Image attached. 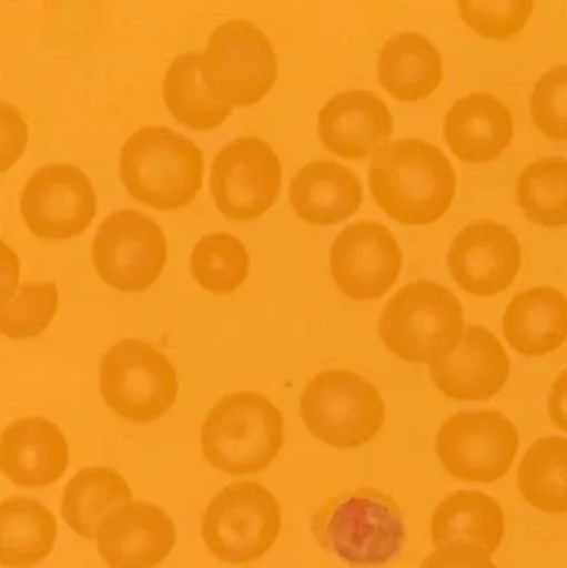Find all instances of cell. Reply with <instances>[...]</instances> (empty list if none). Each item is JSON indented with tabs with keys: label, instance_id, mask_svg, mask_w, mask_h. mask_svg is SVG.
<instances>
[{
	"label": "cell",
	"instance_id": "cell-1",
	"mask_svg": "<svg viewBox=\"0 0 567 568\" xmlns=\"http://www.w3.org/2000/svg\"><path fill=\"white\" fill-rule=\"evenodd\" d=\"M369 190L379 209L402 225H432L456 193V175L438 146L419 139L393 140L373 156Z\"/></svg>",
	"mask_w": 567,
	"mask_h": 568
},
{
	"label": "cell",
	"instance_id": "cell-2",
	"mask_svg": "<svg viewBox=\"0 0 567 568\" xmlns=\"http://www.w3.org/2000/svg\"><path fill=\"white\" fill-rule=\"evenodd\" d=\"M316 542L353 567H382L396 559L406 529L396 500L375 487L330 497L312 516Z\"/></svg>",
	"mask_w": 567,
	"mask_h": 568
},
{
	"label": "cell",
	"instance_id": "cell-3",
	"mask_svg": "<svg viewBox=\"0 0 567 568\" xmlns=\"http://www.w3.org/2000/svg\"><path fill=\"white\" fill-rule=\"evenodd\" d=\"M120 179L143 205L163 212L185 209L202 189L203 155L169 126H143L123 143Z\"/></svg>",
	"mask_w": 567,
	"mask_h": 568
},
{
	"label": "cell",
	"instance_id": "cell-4",
	"mask_svg": "<svg viewBox=\"0 0 567 568\" xmlns=\"http://www.w3.org/2000/svg\"><path fill=\"white\" fill-rule=\"evenodd\" d=\"M463 304L442 284H406L383 310L378 333L389 353L406 363L433 364L452 356L465 336Z\"/></svg>",
	"mask_w": 567,
	"mask_h": 568
},
{
	"label": "cell",
	"instance_id": "cell-5",
	"mask_svg": "<svg viewBox=\"0 0 567 568\" xmlns=\"http://www.w3.org/2000/svg\"><path fill=\"white\" fill-rule=\"evenodd\" d=\"M283 443L282 413L269 397L253 390L222 397L203 420V457L232 476L262 473L276 459Z\"/></svg>",
	"mask_w": 567,
	"mask_h": 568
},
{
	"label": "cell",
	"instance_id": "cell-6",
	"mask_svg": "<svg viewBox=\"0 0 567 568\" xmlns=\"http://www.w3.org/2000/svg\"><path fill=\"white\" fill-rule=\"evenodd\" d=\"M279 55L270 37L246 19H230L209 36L202 75L212 95L225 105H256L279 80Z\"/></svg>",
	"mask_w": 567,
	"mask_h": 568
},
{
	"label": "cell",
	"instance_id": "cell-7",
	"mask_svg": "<svg viewBox=\"0 0 567 568\" xmlns=\"http://www.w3.org/2000/svg\"><path fill=\"white\" fill-rule=\"evenodd\" d=\"M282 507L262 484L223 487L206 506L202 539L219 562L250 566L262 560L282 532Z\"/></svg>",
	"mask_w": 567,
	"mask_h": 568
},
{
	"label": "cell",
	"instance_id": "cell-8",
	"mask_svg": "<svg viewBox=\"0 0 567 568\" xmlns=\"http://www.w3.org/2000/svg\"><path fill=\"white\" fill-rule=\"evenodd\" d=\"M300 409L310 434L335 449H355L375 439L386 416L379 390L343 369L316 374L303 390Z\"/></svg>",
	"mask_w": 567,
	"mask_h": 568
},
{
	"label": "cell",
	"instance_id": "cell-9",
	"mask_svg": "<svg viewBox=\"0 0 567 568\" xmlns=\"http://www.w3.org/2000/svg\"><path fill=\"white\" fill-rule=\"evenodd\" d=\"M100 393L123 419L152 423L176 403L179 379L162 351L140 339H123L100 363Z\"/></svg>",
	"mask_w": 567,
	"mask_h": 568
},
{
	"label": "cell",
	"instance_id": "cell-10",
	"mask_svg": "<svg viewBox=\"0 0 567 568\" xmlns=\"http://www.w3.org/2000/svg\"><path fill=\"white\" fill-rule=\"evenodd\" d=\"M435 449L443 469L455 479L495 484L512 470L519 434L499 410H465L443 424Z\"/></svg>",
	"mask_w": 567,
	"mask_h": 568
},
{
	"label": "cell",
	"instance_id": "cell-11",
	"mask_svg": "<svg viewBox=\"0 0 567 568\" xmlns=\"http://www.w3.org/2000/svg\"><path fill=\"white\" fill-rule=\"evenodd\" d=\"M213 202L232 222L265 215L282 189V163L256 136H240L216 153L210 176Z\"/></svg>",
	"mask_w": 567,
	"mask_h": 568
},
{
	"label": "cell",
	"instance_id": "cell-12",
	"mask_svg": "<svg viewBox=\"0 0 567 568\" xmlns=\"http://www.w3.org/2000/svg\"><path fill=\"white\" fill-rule=\"evenodd\" d=\"M92 258L103 283L139 293L152 286L165 268V235L150 216L122 210L103 220L93 240Z\"/></svg>",
	"mask_w": 567,
	"mask_h": 568
},
{
	"label": "cell",
	"instance_id": "cell-13",
	"mask_svg": "<svg viewBox=\"0 0 567 568\" xmlns=\"http://www.w3.org/2000/svg\"><path fill=\"white\" fill-rule=\"evenodd\" d=\"M20 213L33 235L65 242L82 235L95 219V190L77 166L47 165L27 182Z\"/></svg>",
	"mask_w": 567,
	"mask_h": 568
},
{
	"label": "cell",
	"instance_id": "cell-14",
	"mask_svg": "<svg viewBox=\"0 0 567 568\" xmlns=\"http://www.w3.org/2000/svg\"><path fill=\"white\" fill-rule=\"evenodd\" d=\"M402 248L385 225L360 222L336 236L330 270L336 286L356 301L378 300L402 272Z\"/></svg>",
	"mask_w": 567,
	"mask_h": 568
},
{
	"label": "cell",
	"instance_id": "cell-15",
	"mask_svg": "<svg viewBox=\"0 0 567 568\" xmlns=\"http://www.w3.org/2000/svg\"><path fill=\"white\" fill-rule=\"evenodd\" d=\"M448 268L466 293L496 296L518 276L522 245L508 226L482 220L456 236L448 253Z\"/></svg>",
	"mask_w": 567,
	"mask_h": 568
},
{
	"label": "cell",
	"instance_id": "cell-16",
	"mask_svg": "<svg viewBox=\"0 0 567 568\" xmlns=\"http://www.w3.org/2000/svg\"><path fill=\"white\" fill-rule=\"evenodd\" d=\"M95 542L109 568H155L175 549L176 527L165 510L132 500L103 517Z\"/></svg>",
	"mask_w": 567,
	"mask_h": 568
},
{
	"label": "cell",
	"instance_id": "cell-17",
	"mask_svg": "<svg viewBox=\"0 0 567 568\" xmlns=\"http://www.w3.org/2000/svg\"><path fill=\"white\" fill-rule=\"evenodd\" d=\"M395 120L388 105L369 90L336 93L318 113L323 146L343 160L368 159L388 143Z\"/></svg>",
	"mask_w": 567,
	"mask_h": 568
},
{
	"label": "cell",
	"instance_id": "cell-18",
	"mask_svg": "<svg viewBox=\"0 0 567 568\" xmlns=\"http://www.w3.org/2000/svg\"><path fill=\"white\" fill-rule=\"evenodd\" d=\"M429 374L448 399L478 403L492 399L505 387L509 357L492 331L469 324L455 353L429 364Z\"/></svg>",
	"mask_w": 567,
	"mask_h": 568
},
{
	"label": "cell",
	"instance_id": "cell-19",
	"mask_svg": "<svg viewBox=\"0 0 567 568\" xmlns=\"http://www.w3.org/2000/svg\"><path fill=\"white\" fill-rule=\"evenodd\" d=\"M70 450L59 426L42 417H26L6 427L0 443V469L19 487L40 489L62 479Z\"/></svg>",
	"mask_w": 567,
	"mask_h": 568
},
{
	"label": "cell",
	"instance_id": "cell-20",
	"mask_svg": "<svg viewBox=\"0 0 567 568\" xmlns=\"http://www.w3.org/2000/svg\"><path fill=\"white\" fill-rule=\"evenodd\" d=\"M443 136L462 162L488 163L503 155L513 142L515 122L502 100L488 92H473L449 106Z\"/></svg>",
	"mask_w": 567,
	"mask_h": 568
},
{
	"label": "cell",
	"instance_id": "cell-21",
	"mask_svg": "<svg viewBox=\"0 0 567 568\" xmlns=\"http://www.w3.org/2000/svg\"><path fill=\"white\" fill-rule=\"evenodd\" d=\"M445 59L438 47L419 32L389 37L376 57L379 87L399 102L428 99L445 80Z\"/></svg>",
	"mask_w": 567,
	"mask_h": 568
},
{
	"label": "cell",
	"instance_id": "cell-22",
	"mask_svg": "<svg viewBox=\"0 0 567 568\" xmlns=\"http://www.w3.org/2000/svg\"><path fill=\"white\" fill-rule=\"evenodd\" d=\"M290 202L298 219L315 226H330L350 219L363 202L356 173L332 160H315L303 166L290 185Z\"/></svg>",
	"mask_w": 567,
	"mask_h": 568
},
{
	"label": "cell",
	"instance_id": "cell-23",
	"mask_svg": "<svg viewBox=\"0 0 567 568\" xmlns=\"http://www.w3.org/2000/svg\"><path fill=\"white\" fill-rule=\"evenodd\" d=\"M503 333L523 356L553 353L567 339V297L549 286L516 294L506 307Z\"/></svg>",
	"mask_w": 567,
	"mask_h": 568
},
{
	"label": "cell",
	"instance_id": "cell-24",
	"mask_svg": "<svg viewBox=\"0 0 567 568\" xmlns=\"http://www.w3.org/2000/svg\"><path fill=\"white\" fill-rule=\"evenodd\" d=\"M506 536V516L495 497L462 489L446 496L429 519L435 546L472 542L489 554L498 552Z\"/></svg>",
	"mask_w": 567,
	"mask_h": 568
},
{
	"label": "cell",
	"instance_id": "cell-25",
	"mask_svg": "<svg viewBox=\"0 0 567 568\" xmlns=\"http://www.w3.org/2000/svg\"><path fill=\"white\" fill-rule=\"evenodd\" d=\"M59 526L40 500L9 497L0 504V564L6 568L39 566L55 549Z\"/></svg>",
	"mask_w": 567,
	"mask_h": 568
},
{
	"label": "cell",
	"instance_id": "cell-26",
	"mask_svg": "<svg viewBox=\"0 0 567 568\" xmlns=\"http://www.w3.org/2000/svg\"><path fill=\"white\" fill-rule=\"evenodd\" d=\"M163 102L170 115L193 132L220 129L232 115V106L219 102L205 85L202 53L183 52L166 67Z\"/></svg>",
	"mask_w": 567,
	"mask_h": 568
},
{
	"label": "cell",
	"instance_id": "cell-27",
	"mask_svg": "<svg viewBox=\"0 0 567 568\" xmlns=\"http://www.w3.org/2000/svg\"><path fill=\"white\" fill-rule=\"evenodd\" d=\"M132 499V489L122 474L109 467H85L63 489L60 514L77 536L95 540L103 517Z\"/></svg>",
	"mask_w": 567,
	"mask_h": 568
},
{
	"label": "cell",
	"instance_id": "cell-28",
	"mask_svg": "<svg viewBox=\"0 0 567 568\" xmlns=\"http://www.w3.org/2000/svg\"><path fill=\"white\" fill-rule=\"evenodd\" d=\"M518 490L533 509L549 516L567 514V439L536 440L518 467Z\"/></svg>",
	"mask_w": 567,
	"mask_h": 568
},
{
	"label": "cell",
	"instance_id": "cell-29",
	"mask_svg": "<svg viewBox=\"0 0 567 568\" xmlns=\"http://www.w3.org/2000/svg\"><path fill=\"white\" fill-rule=\"evenodd\" d=\"M516 200L531 222L567 226V159L545 156L526 165L516 182Z\"/></svg>",
	"mask_w": 567,
	"mask_h": 568
},
{
	"label": "cell",
	"instance_id": "cell-30",
	"mask_svg": "<svg viewBox=\"0 0 567 568\" xmlns=\"http://www.w3.org/2000/svg\"><path fill=\"white\" fill-rule=\"evenodd\" d=\"M190 270L203 290L213 294L233 293L249 278V252L235 236L212 233L196 243Z\"/></svg>",
	"mask_w": 567,
	"mask_h": 568
},
{
	"label": "cell",
	"instance_id": "cell-31",
	"mask_svg": "<svg viewBox=\"0 0 567 568\" xmlns=\"http://www.w3.org/2000/svg\"><path fill=\"white\" fill-rule=\"evenodd\" d=\"M456 7L473 33L493 42L515 39L535 13V0H456Z\"/></svg>",
	"mask_w": 567,
	"mask_h": 568
},
{
	"label": "cell",
	"instance_id": "cell-32",
	"mask_svg": "<svg viewBox=\"0 0 567 568\" xmlns=\"http://www.w3.org/2000/svg\"><path fill=\"white\" fill-rule=\"evenodd\" d=\"M12 297L0 307V331L12 339L43 333L59 310V291L53 283L22 284Z\"/></svg>",
	"mask_w": 567,
	"mask_h": 568
},
{
	"label": "cell",
	"instance_id": "cell-33",
	"mask_svg": "<svg viewBox=\"0 0 567 568\" xmlns=\"http://www.w3.org/2000/svg\"><path fill=\"white\" fill-rule=\"evenodd\" d=\"M529 110L536 129L553 142H567V63L546 70L533 87Z\"/></svg>",
	"mask_w": 567,
	"mask_h": 568
},
{
	"label": "cell",
	"instance_id": "cell-34",
	"mask_svg": "<svg viewBox=\"0 0 567 568\" xmlns=\"http://www.w3.org/2000/svg\"><path fill=\"white\" fill-rule=\"evenodd\" d=\"M29 142L26 116L12 103H0V172L6 173L22 156Z\"/></svg>",
	"mask_w": 567,
	"mask_h": 568
},
{
	"label": "cell",
	"instance_id": "cell-35",
	"mask_svg": "<svg viewBox=\"0 0 567 568\" xmlns=\"http://www.w3.org/2000/svg\"><path fill=\"white\" fill-rule=\"evenodd\" d=\"M493 554L472 542H449L436 549L423 560L419 568H498Z\"/></svg>",
	"mask_w": 567,
	"mask_h": 568
},
{
	"label": "cell",
	"instance_id": "cell-36",
	"mask_svg": "<svg viewBox=\"0 0 567 568\" xmlns=\"http://www.w3.org/2000/svg\"><path fill=\"white\" fill-rule=\"evenodd\" d=\"M548 409L553 423L567 433V369L563 371L553 384Z\"/></svg>",
	"mask_w": 567,
	"mask_h": 568
},
{
	"label": "cell",
	"instance_id": "cell-37",
	"mask_svg": "<svg viewBox=\"0 0 567 568\" xmlns=\"http://www.w3.org/2000/svg\"><path fill=\"white\" fill-rule=\"evenodd\" d=\"M19 283V262L16 253L2 243V304L9 303Z\"/></svg>",
	"mask_w": 567,
	"mask_h": 568
}]
</instances>
